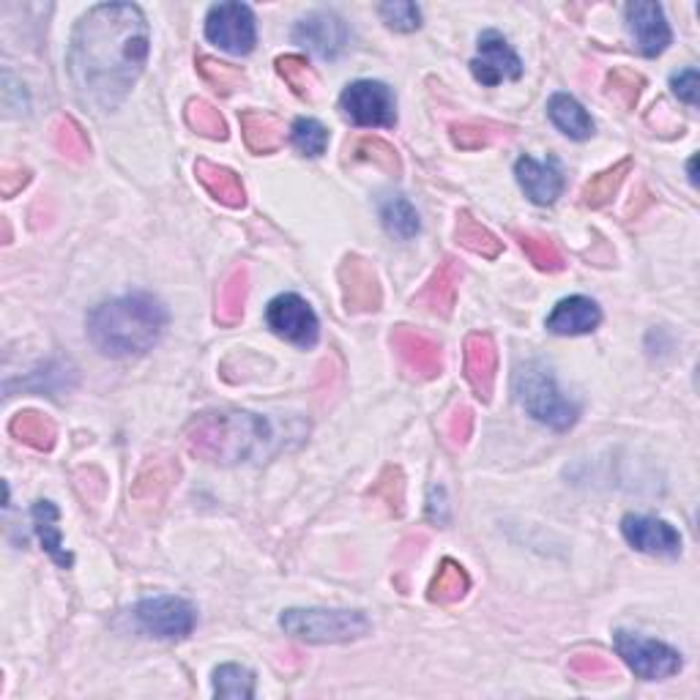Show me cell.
<instances>
[{
  "mask_svg": "<svg viewBox=\"0 0 700 700\" xmlns=\"http://www.w3.org/2000/svg\"><path fill=\"white\" fill-rule=\"evenodd\" d=\"M148 60V22L135 3L93 5L77 22L69 71L82 102L115 110Z\"/></svg>",
  "mask_w": 700,
  "mask_h": 700,
  "instance_id": "cell-1",
  "label": "cell"
},
{
  "mask_svg": "<svg viewBox=\"0 0 700 700\" xmlns=\"http://www.w3.org/2000/svg\"><path fill=\"white\" fill-rule=\"evenodd\" d=\"M187 449L214 465L258 463L280 452V430L271 419L247 410H208L189 421Z\"/></svg>",
  "mask_w": 700,
  "mask_h": 700,
  "instance_id": "cell-2",
  "label": "cell"
},
{
  "mask_svg": "<svg viewBox=\"0 0 700 700\" xmlns=\"http://www.w3.org/2000/svg\"><path fill=\"white\" fill-rule=\"evenodd\" d=\"M168 307L151 293H129L99 304L88 318V337L99 353L113 359L148 353L165 337Z\"/></svg>",
  "mask_w": 700,
  "mask_h": 700,
  "instance_id": "cell-3",
  "label": "cell"
},
{
  "mask_svg": "<svg viewBox=\"0 0 700 700\" xmlns=\"http://www.w3.org/2000/svg\"><path fill=\"white\" fill-rule=\"evenodd\" d=\"M512 388L520 408H523L528 416H533L537 421H542V425L553 427V430L558 432L577 425L580 408L561 392L553 372H550L542 361H523V364H518Z\"/></svg>",
  "mask_w": 700,
  "mask_h": 700,
  "instance_id": "cell-4",
  "label": "cell"
},
{
  "mask_svg": "<svg viewBox=\"0 0 700 700\" xmlns=\"http://www.w3.org/2000/svg\"><path fill=\"white\" fill-rule=\"evenodd\" d=\"M280 626L287 635L304 643H353L370 635L372 624L361 610H326V608H291L280 616Z\"/></svg>",
  "mask_w": 700,
  "mask_h": 700,
  "instance_id": "cell-5",
  "label": "cell"
},
{
  "mask_svg": "<svg viewBox=\"0 0 700 700\" xmlns=\"http://www.w3.org/2000/svg\"><path fill=\"white\" fill-rule=\"evenodd\" d=\"M616 652L632 668V674L646 681H663L679 674L685 668V659L674 646L648 637L635 635V632L619 630L616 632Z\"/></svg>",
  "mask_w": 700,
  "mask_h": 700,
  "instance_id": "cell-6",
  "label": "cell"
},
{
  "mask_svg": "<svg viewBox=\"0 0 700 700\" xmlns=\"http://www.w3.org/2000/svg\"><path fill=\"white\" fill-rule=\"evenodd\" d=\"M340 110L355 126L392 129L397 124V102H394L392 88L375 80L350 82L340 97Z\"/></svg>",
  "mask_w": 700,
  "mask_h": 700,
  "instance_id": "cell-7",
  "label": "cell"
},
{
  "mask_svg": "<svg viewBox=\"0 0 700 700\" xmlns=\"http://www.w3.org/2000/svg\"><path fill=\"white\" fill-rule=\"evenodd\" d=\"M135 619L143 632L159 641H183L197 624V610L181 597H151L137 605Z\"/></svg>",
  "mask_w": 700,
  "mask_h": 700,
  "instance_id": "cell-8",
  "label": "cell"
},
{
  "mask_svg": "<svg viewBox=\"0 0 700 700\" xmlns=\"http://www.w3.org/2000/svg\"><path fill=\"white\" fill-rule=\"evenodd\" d=\"M205 36L230 55H249L258 42L255 14L244 3H216L205 16Z\"/></svg>",
  "mask_w": 700,
  "mask_h": 700,
  "instance_id": "cell-9",
  "label": "cell"
},
{
  "mask_svg": "<svg viewBox=\"0 0 700 700\" xmlns=\"http://www.w3.org/2000/svg\"><path fill=\"white\" fill-rule=\"evenodd\" d=\"M266 324L282 340L298 348H313L320 340L318 315L298 293H282L266 307Z\"/></svg>",
  "mask_w": 700,
  "mask_h": 700,
  "instance_id": "cell-10",
  "label": "cell"
},
{
  "mask_svg": "<svg viewBox=\"0 0 700 700\" xmlns=\"http://www.w3.org/2000/svg\"><path fill=\"white\" fill-rule=\"evenodd\" d=\"M337 276H340L342 287V304L350 315H370L381 309V280L370 260H364L361 255H346Z\"/></svg>",
  "mask_w": 700,
  "mask_h": 700,
  "instance_id": "cell-11",
  "label": "cell"
},
{
  "mask_svg": "<svg viewBox=\"0 0 700 700\" xmlns=\"http://www.w3.org/2000/svg\"><path fill=\"white\" fill-rule=\"evenodd\" d=\"M392 350L397 353L399 366L408 372L416 381H432V377L441 375L443 370V353L432 337H427L425 331L410 329V326H397L388 337Z\"/></svg>",
  "mask_w": 700,
  "mask_h": 700,
  "instance_id": "cell-12",
  "label": "cell"
},
{
  "mask_svg": "<svg viewBox=\"0 0 700 700\" xmlns=\"http://www.w3.org/2000/svg\"><path fill=\"white\" fill-rule=\"evenodd\" d=\"M471 75L476 82L493 88L504 80H520L523 64L501 33L485 31L479 36V58L471 60Z\"/></svg>",
  "mask_w": 700,
  "mask_h": 700,
  "instance_id": "cell-13",
  "label": "cell"
},
{
  "mask_svg": "<svg viewBox=\"0 0 700 700\" xmlns=\"http://www.w3.org/2000/svg\"><path fill=\"white\" fill-rule=\"evenodd\" d=\"M626 27L646 58H657L674 42L663 5L652 3V0H635L626 5Z\"/></svg>",
  "mask_w": 700,
  "mask_h": 700,
  "instance_id": "cell-14",
  "label": "cell"
},
{
  "mask_svg": "<svg viewBox=\"0 0 700 700\" xmlns=\"http://www.w3.org/2000/svg\"><path fill=\"white\" fill-rule=\"evenodd\" d=\"M293 38L320 58H337L348 47L350 31L335 11H313L293 27Z\"/></svg>",
  "mask_w": 700,
  "mask_h": 700,
  "instance_id": "cell-15",
  "label": "cell"
},
{
  "mask_svg": "<svg viewBox=\"0 0 700 700\" xmlns=\"http://www.w3.org/2000/svg\"><path fill=\"white\" fill-rule=\"evenodd\" d=\"M621 533L635 550L648 555L676 558L681 553V533L668 520L652 515H626L621 520Z\"/></svg>",
  "mask_w": 700,
  "mask_h": 700,
  "instance_id": "cell-16",
  "label": "cell"
},
{
  "mask_svg": "<svg viewBox=\"0 0 700 700\" xmlns=\"http://www.w3.org/2000/svg\"><path fill=\"white\" fill-rule=\"evenodd\" d=\"M460 280H463V269H460L458 260L447 258L443 263H438V269L432 271V276L425 282V287L416 293L410 304L436 315V318H449L454 304H458Z\"/></svg>",
  "mask_w": 700,
  "mask_h": 700,
  "instance_id": "cell-17",
  "label": "cell"
},
{
  "mask_svg": "<svg viewBox=\"0 0 700 700\" xmlns=\"http://www.w3.org/2000/svg\"><path fill=\"white\" fill-rule=\"evenodd\" d=\"M465 377H468L471 388L482 403H490L493 388H496V372H498V348L490 335H468L465 340Z\"/></svg>",
  "mask_w": 700,
  "mask_h": 700,
  "instance_id": "cell-18",
  "label": "cell"
},
{
  "mask_svg": "<svg viewBox=\"0 0 700 700\" xmlns=\"http://www.w3.org/2000/svg\"><path fill=\"white\" fill-rule=\"evenodd\" d=\"M515 176H518V183L523 187V192L537 205H553L561 197V192H564V176H561V168L555 159L537 162L531 157H520L518 165H515Z\"/></svg>",
  "mask_w": 700,
  "mask_h": 700,
  "instance_id": "cell-19",
  "label": "cell"
},
{
  "mask_svg": "<svg viewBox=\"0 0 700 700\" xmlns=\"http://www.w3.org/2000/svg\"><path fill=\"white\" fill-rule=\"evenodd\" d=\"M602 324V309L588 296H569L547 315V329L558 337L591 335Z\"/></svg>",
  "mask_w": 700,
  "mask_h": 700,
  "instance_id": "cell-20",
  "label": "cell"
},
{
  "mask_svg": "<svg viewBox=\"0 0 700 700\" xmlns=\"http://www.w3.org/2000/svg\"><path fill=\"white\" fill-rule=\"evenodd\" d=\"M194 176H197V181L203 183L205 192L216 203L227 205V208H244L247 205V189H244L241 178L233 173V170L208 162V159H197L194 162Z\"/></svg>",
  "mask_w": 700,
  "mask_h": 700,
  "instance_id": "cell-21",
  "label": "cell"
},
{
  "mask_svg": "<svg viewBox=\"0 0 700 700\" xmlns=\"http://www.w3.org/2000/svg\"><path fill=\"white\" fill-rule=\"evenodd\" d=\"M238 121H241L244 143L258 157L280 151L282 143H285V124L274 115L260 113V110H244Z\"/></svg>",
  "mask_w": 700,
  "mask_h": 700,
  "instance_id": "cell-22",
  "label": "cell"
},
{
  "mask_svg": "<svg viewBox=\"0 0 700 700\" xmlns=\"http://www.w3.org/2000/svg\"><path fill=\"white\" fill-rule=\"evenodd\" d=\"M247 296H249V269L244 263H238L236 269L225 276L219 291H216V309H214L216 324L222 326L241 324L244 309H247Z\"/></svg>",
  "mask_w": 700,
  "mask_h": 700,
  "instance_id": "cell-23",
  "label": "cell"
},
{
  "mask_svg": "<svg viewBox=\"0 0 700 700\" xmlns=\"http://www.w3.org/2000/svg\"><path fill=\"white\" fill-rule=\"evenodd\" d=\"M547 115L561 135L569 140H588L594 135V121L580 102L569 93H555L547 104Z\"/></svg>",
  "mask_w": 700,
  "mask_h": 700,
  "instance_id": "cell-24",
  "label": "cell"
},
{
  "mask_svg": "<svg viewBox=\"0 0 700 700\" xmlns=\"http://www.w3.org/2000/svg\"><path fill=\"white\" fill-rule=\"evenodd\" d=\"M176 479H178V463H173L170 458H151L146 465H143L135 485H132V498H137V501L143 504L159 501V498L173 487Z\"/></svg>",
  "mask_w": 700,
  "mask_h": 700,
  "instance_id": "cell-25",
  "label": "cell"
},
{
  "mask_svg": "<svg viewBox=\"0 0 700 700\" xmlns=\"http://www.w3.org/2000/svg\"><path fill=\"white\" fill-rule=\"evenodd\" d=\"M9 432L22 441L25 447L38 449V452H49L58 438V427L49 416L38 414V410H20L14 419L9 421Z\"/></svg>",
  "mask_w": 700,
  "mask_h": 700,
  "instance_id": "cell-26",
  "label": "cell"
},
{
  "mask_svg": "<svg viewBox=\"0 0 700 700\" xmlns=\"http://www.w3.org/2000/svg\"><path fill=\"white\" fill-rule=\"evenodd\" d=\"M33 526H36L38 542L47 550L49 558L58 566H64V569H69V566L75 564V558H71V553H66L64 547V539H60L58 531V509H55L53 501L33 504Z\"/></svg>",
  "mask_w": 700,
  "mask_h": 700,
  "instance_id": "cell-27",
  "label": "cell"
},
{
  "mask_svg": "<svg viewBox=\"0 0 700 700\" xmlns=\"http://www.w3.org/2000/svg\"><path fill=\"white\" fill-rule=\"evenodd\" d=\"M377 211H381V222L388 236L399 238V241H410L421 230L419 214L403 194H383Z\"/></svg>",
  "mask_w": 700,
  "mask_h": 700,
  "instance_id": "cell-28",
  "label": "cell"
},
{
  "mask_svg": "<svg viewBox=\"0 0 700 700\" xmlns=\"http://www.w3.org/2000/svg\"><path fill=\"white\" fill-rule=\"evenodd\" d=\"M471 588V577L468 572L463 569V564H458L454 558H443L441 566H438L436 577L430 583V594L427 597L432 602H441V605H454L468 594Z\"/></svg>",
  "mask_w": 700,
  "mask_h": 700,
  "instance_id": "cell-29",
  "label": "cell"
},
{
  "mask_svg": "<svg viewBox=\"0 0 700 700\" xmlns=\"http://www.w3.org/2000/svg\"><path fill=\"white\" fill-rule=\"evenodd\" d=\"M454 238L458 244H463L465 249H471L474 255H482L487 260H496L504 252V244L487 230L482 222H476L468 211H460L458 225H454Z\"/></svg>",
  "mask_w": 700,
  "mask_h": 700,
  "instance_id": "cell-30",
  "label": "cell"
},
{
  "mask_svg": "<svg viewBox=\"0 0 700 700\" xmlns=\"http://www.w3.org/2000/svg\"><path fill=\"white\" fill-rule=\"evenodd\" d=\"M630 170H632V159H621V162H616L613 168L594 176L591 181L583 187V203H586L588 208H602V205H608L610 200L619 194L621 183H624V178L630 176Z\"/></svg>",
  "mask_w": 700,
  "mask_h": 700,
  "instance_id": "cell-31",
  "label": "cell"
},
{
  "mask_svg": "<svg viewBox=\"0 0 700 700\" xmlns=\"http://www.w3.org/2000/svg\"><path fill=\"white\" fill-rule=\"evenodd\" d=\"M348 154L355 162H372L375 168H381L383 173L399 176L403 173V162H399V154L392 143L381 140V137H359L353 140V146H348Z\"/></svg>",
  "mask_w": 700,
  "mask_h": 700,
  "instance_id": "cell-32",
  "label": "cell"
},
{
  "mask_svg": "<svg viewBox=\"0 0 700 700\" xmlns=\"http://www.w3.org/2000/svg\"><path fill=\"white\" fill-rule=\"evenodd\" d=\"M515 238L520 241V249L526 252V258L531 260L539 271H547V274H558V271H564L566 260L553 238L539 236V233H515Z\"/></svg>",
  "mask_w": 700,
  "mask_h": 700,
  "instance_id": "cell-33",
  "label": "cell"
},
{
  "mask_svg": "<svg viewBox=\"0 0 700 700\" xmlns=\"http://www.w3.org/2000/svg\"><path fill=\"white\" fill-rule=\"evenodd\" d=\"M194 66H197L200 77H203V80L208 82L216 93H222V97H230L233 91L247 86V77H244V71L238 69V66L225 64V60H216L211 58V55H197V58H194Z\"/></svg>",
  "mask_w": 700,
  "mask_h": 700,
  "instance_id": "cell-34",
  "label": "cell"
},
{
  "mask_svg": "<svg viewBox=\"0 0 700 700\" xmlns=\"http://www.w3.org/2000/svg\"><path fill=\"white\" fill-rule=\"evenodd\" d=\"M507 132L512 129L490 124V121H463V124L449 126V137H452V143L460 151H482V148H487L496 137L507 135Z\"/></svg>",
  "mask_w": 700,
  "mask_h": 700,
  "instance_id": "cell-35",
  "label": "cell"
},
{
  "mask_svg": "<svg viewBox=\"0 0 700 700\" xmlns=\"http://www.w3.org/2000/svg\"><path fill=\"white\" fill-rule=\"evenodd\" d=\"M53 146L58 148L60 157L71 159V162H88L91 157V140L82 132V126L71 118H58L53 124Z\"/></svg>",
  "mask_w": 700,
  "mask_h": 700,
  "instance_id": "cell-36",
  "label": "cell"
},
{
  "mask_svg": "<svg viewBox=\"0 0 700 700\" xmlns=\"http://www.w3.org/2000/svg\"><path fill=\"white\" fill-rule=\"evenodd\" d=\"M214 692L219 698L249 700L255 696V676L244 665H219L214 670Z\"/></svg>",
  "mask_w": 700,
  "mask_h": 700,
  "instance_id": "cell-37",
  "label": "cell"
},
{
  "mask_svg": "<svg viewBox=\"0 0 700 700\" xmlns=\"http://www.w3.org/2000/svg\"><path fill=\"white\" fill-rule=\"evenodd\" d=\"M276 71H280V77L287 82V88H291L296 97L302 99L315 97L318 77H315L313 66L307 64V58H302V55H282V58H276Z\"/></svg>",
  "mask_w": 700,
  "mask_h": 700,
  "instance_id": "cell-38",
  "label": "cell"
},
{
  "mask_svg": "<svg viewBox=\"0 0 700 700\" xmlns=\"http://www.w3.org/2000/svg\"><path fill=\"white\" fill-rule=\"evenodd\" d=\"M643 86H646V82H643V77L637 75V71L624 69V66L608 71V80H605L608 97L613 99V102L619 104L621 110H626V113L637 108V99H641Z\"/></svg>",
  "mask_w": 700,
  "mask_h": 700,
  "instance_id": "cell-39",
  "label": "cell"
},
{
  "mask_svg": "<svg viewBox=\"0 0 700 700\" xmlns=\"http://www.w3.org/2000/svg\"><path fill=\"white\" fill-rule=\"evenodd\" d=\"M187 124L189 129L208 137V140H227L225 118H222V113L214 104L203 102V99H192V102L187 104Z\"/></svg>",
  "mask_w": 700,
  "mask_h": 700,
  "instance_id": "cell-40",
  "label": "cell"
},
{
  "mask_svg": "<svg viewBox=\"0 0 700 700\" xmlns=\"http://www.w3.org/2000/svg\"><path fill=\"white\" fill-rule=\"evenodd\" d=\"M291 143L302 151V157L318 159L329 148V129L315 118H298L291 126Z\"/></svg>",
  "mask_w": 700,
  "mask_h": 700,
  "instance_id": "cell-41",
  "label": "cell"
},
{
  "mask_svg": "<svg viewBox=\"0 0 700 700\" xmlns=\"http://www.w3.org/2000/svg\"><path fill=\"white\" fill-rule=\"evenodd\" d=\"M370 496L377 498L381 504H386V509L392 515L405 512V476L397 465H386L383 474L377 476L375 485L370 487Z\"/></svg>",
  "mask_w": 700,
  "mask_h": 700,
  "instance_id": "cell-42",
  "label": "cell"
},
{
  "mask_svg": "<svg viewBox=\"0 0 700 700\" xmlns=\"http://www.w3.org/2000/svg\"><path fill=\"white\" fill-rule=\"evenodd\" d=\"M377 14L383 16L392 31L397 33H410L419 31L421 27V11L416 3H408V0H392V3H381L377 5Z\"/></svg>",
  "mask_w": 700,
  "mask_h": 700,
  "instance_id": "cell-43",
  "label": "cell"
},
{
  "mask_svg": "<svg viewBox=\"0 0 700 700\" xmlns=\"http://www.w3.org/2000/svg\"><path fill=\"white\" fill-rule=\"evenodd\" d=\"M566 665L577 679H616V665L599 652H577Z\"/></svg>",
  "mask_w": 700,
  "mask_h": 700,
  "instance_id": "cell-44",
  "label": "cell"
},
{
  "mask_svg": "<svg viewBox=\"0 0 700 700\" xmlns=\"http://www.w3.org/2000/svg\"><path fill=\"white\" fill-rule=\"evenodd\" d=\"M471 432H474V414H471V408H465V405H458L447 421L449 443H452L454 449H463L465 443H468Z\"/></svg>",
  "mask_w": 700,
  "mask_h": 700,
  "instance_id": "cell-45",
  "label": "cell"
},
{
  "mask_svg": "<svg viewBox=\"0 0 700 700\" xmlns=\"http://www.w3.org/2000/svg\"><path fill=\"white\" fill-rule=\"evenodd\" d=\"M670 88H674V93L681 99V102H687V104H692V108H696L698 93H700L698 69L676 71V75L670 77Z\"/></svg>",
  "mask_w": 700,
  "mask_h": 700,
  "instance_id": "cell-46",
  "label": "cell"
},
{
  "mask_svg": "<svg viewBox=\"0 0 700 700\" xmlns=\"http://www.w3.org/2000/svg\"><path fill=\"white\" fill-rule=\"evenodd\" d=\"M27 183H31V170L22 168V165H5V168L0 170V194H3V197H14V194H20Z\"/></svg>",
  "mask_w": 700,
  "mask_h": 700,
  "instance_id": "cell-47",
  "label": "cell"
},
{
  "mask_svg": "<svg viewBox=\"0 0 700 700\" xmlns=\"http://www.w3.org/2000/svg\"><path fill=\"white\" fill-rule=\"evenodd\" d=\"M690 178H692V183H698V178H696V159H692V162H690Z\"/></svg>",
  "mask_w": 700,
  "mask_h": 700,
  "instance_id": "cell-48",
  "label": "cell"
}]
</instances>
